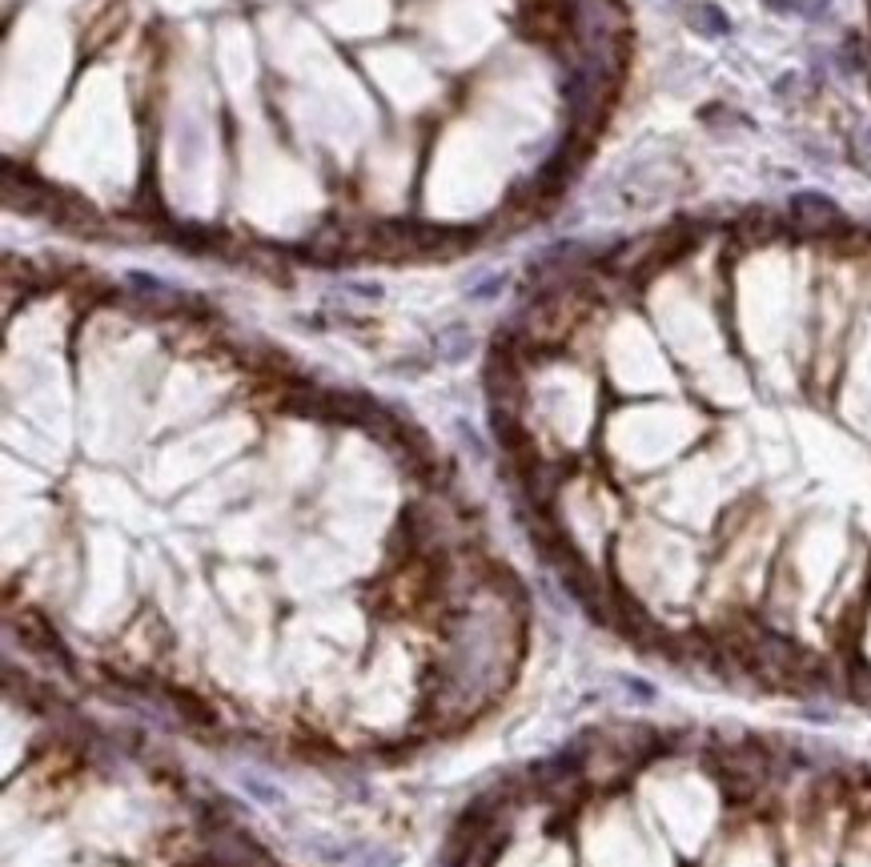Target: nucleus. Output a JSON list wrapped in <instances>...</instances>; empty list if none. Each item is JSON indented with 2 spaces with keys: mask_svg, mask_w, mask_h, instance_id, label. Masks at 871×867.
Listing matches in <instances>:
<instances>
[{
  "mask_svg": "<svg viewBox=\"0 0 871 867\" xmlns=\"http://www.w3.org/2000/svg\"><path fill=\"white\" fill-rule=\"evenodd\" d=\"M691 17H695V25H699L703 33H727V21H723V13H719V9H711V5H699V9H691Z\"/></svg>",
  "mask_w": 871,
  "mask_h": 867,
  "instance_id": "1",
  "label": "nucleus"
}]
</instances>
